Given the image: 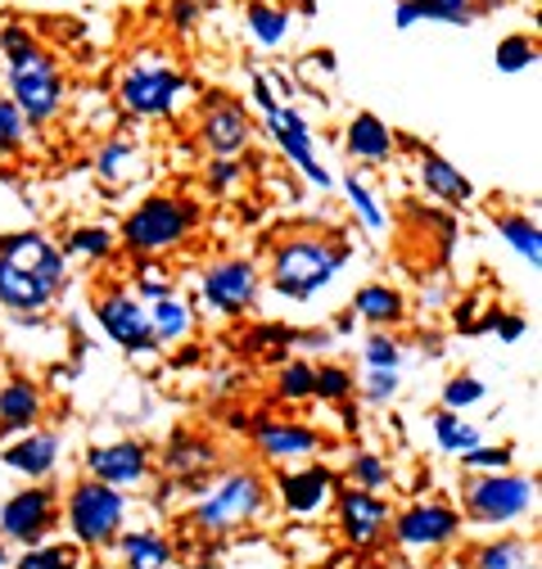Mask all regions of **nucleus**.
I'll list each match as a JSON object with an SVG mask.
<instances>
[{
	"mask_svg": "<svg viewBox=\"0 0 542 569\" xmlns=\"http://www.w3.org/2000/svg\"><path fill=\"white\" fill-rule=\"evenodd\" d=\"M353 393V371L349 367H339V362H325L317 367V380H312V398L321 402H344Z\"/></svg>",
	"mask_w": 542,
	"mask_h": 569,
	"instance_id": "41",
	"label": "nucleus"
},
{
	"mask_svg": "<svg viewBox=\"0 0 542 569\" xmlns=\"http://www.w3.org/2000/svg\"><path fill=\"white\" fill-rule=\"evenodd\" d=\"M398 393V371H371L367 376V402H389Z\"/></svg>",
	"mask_w": 542,
	"mask_h": 569,
	"instance_id": "48",
	"label": "nucleus"
},
{
	"mask_svg": "<svg viewBox=\"0 0 542 569\" xmlns=\"http://www.w3.org/2000/svg\"><path fill=\"white\" fill-rule=\"evenodd\" d=\"M253 443L267 461H303V457L321 452V435L312 430V425H299V420H258Z\"/></svg>",
	"mask_w": 542,
	"mask_h": 569,
	"instance_id": "19",
	"label": "nucleus"
},
{
	"mask_svg": "<svg viewBox=\"0 0 542 569\" xmlns=\"http://www.w3.org/2000/svg\"><path fill=\"white\" fill-rule=\"evenodd\" d=\"M434 443L448 457H465V452H474L484 443V435H480V425H470L461 411H439L434 416Z\"/></svg>",
	"mask_w": 542,
	"mask_h": 569,
	"instance_id": "31",
	"label": "nucleus"
},
{
	"mask_svg": "<svg viewBox=\"0 0 542 569\" xmlns=\"http://www.w3.org/2000/svg\"><path fill=\"white\" fill-rule=\"evenodd\" d=\"M334 516H339V533L358 556H375L380 547H389V525H393V507L380 492H362V488H344L334 497Z\"/></svg>",
	"mask_w": 542,
	"mask_h": 569,
	"instance_id": "10",
	"label": "nucleus"
},
{
	"mask_svg": "<svg viewBox=\"0 0 542 569\" xmlns=\"http://www.w3.org/2000/svg\"><path fill=\"white\" fill-rule=\"evenodd\" d=\"M37 46H41V37L28 23H0V54H6V63L28 54V50H37Z\"/></svg>",
	"mask_w": 542,
	"mask_h": 569,
	"instance_id": "47",
	"label": "nucleus"
},
{
	"mask_svg": "<svg viewBox=\"0 0 542 569\" xmlns=\"http://www.w3.org/2000/svg\"><path fill=\"white\" fill-rule=\"evenodd\" d=\"M63 520L82 547H109V542H118V533L127 525V492H118L100 479H82L68 492Z\"/></svg>",
	"mask_w": 542,
	"mask_h": 569,
	"instance_id": "6",
	"label": "nucleus"
},
{
	"mask_svg": "<svg viewBox=\"0 0 542 569\" xmlns=\"http://www.w3.org/2000/svg\"><path fill=\"white\" fill-rule=\"evenodd\" d=\"M384 569H430V565H384Z\"/></svg>",
	"mask_w": 542,
	"mask_h": 569,
	"instance_id": "55",
	"label": "nucleus"
},
{
	"mask_svg": "<svg viewBox=\"0 0 542 569\" xmlns=\"http://www.w3.org/2000/svg\"><path fill=\"white\" fill-rule=\"evenodd\" d=\"M353 249L339 244L330 236H290L271 249V267H267V284L290 303H312L325 284L349 267Z\"/></svg>",
	"mask_w": 542,
	"mask_h": 569,
	"instance_id": "1",
	"label": "nucleus"
},
{
	"mask_svg": "<svg viewBox=\"0 0 542 569\" xmlns=\"http://www.w3.org/2000/svg\"><path fill=\"white\" fill-rule=\"evenodd\" d=\"M54 516H59V497L46 483H32L0 507V533H6L10 542H19V547H37L50 533Z\"/></svg>",
	"mask_w": 542,
	"mask_h": 569,
	"instance_id": "13",
	"label": "nucleus"
},
{
	"mask_svg": "<svg viewBox=\"0 0 542 569\" xmlns=\"http://www.w3.org/2000/svg\"><path fill=\"white\" fill-rule=\"evenodd\" d=\"M59 457H63V439L50 435V430H28L19 435V443L6 448V466L28 475V479H46L59 470Z\"/></svg>",
	"mask_w": 542,
	"mask_h": 569,
	"instance_id": "21",
	"label": "nucleus"
},
{
	"mask_svg": "<svg viewBox=\"0 0 542 569\" xmlns=\"http://www.w3.org/2000/svg\"><path fill=\"white\" fill-rule=\"evenodd\" d=\"M349 569H384V565H380V560H375V556H362V560H353V565H349Z\"/></svg>",
	"mask_w": 542,
	"mask_h": 569,
	"instance_id": "54",
	"label": "nucleus"
},
{
	"mask_svg": "<svg viewBox=\"0 0 542 569\" xmlns=\"http://www.w3.org/2000/svg\"><path fill=\"white\" fill-rule=\"evenodd\" d=\"M461 525H465L461 511L448 502H412L406 511L393 516L389 542H398L402 551H439V547L456 542Z\"/></svg>",
	"mask_w": 542,
	"mask_h": 569,
	"instance_id": "11",
	"label": "nucleus"
},
{
	"mask_svg": "<svg viewBox=\"0 0 542 569\" xmlns=\"http://www.w3.org/2000/svg\"><path fill=\"white\" fill-rule=\"evenodd\" d=\"M344 154L353 159V163H367V168H375V163H389L393 154H398V131L380 118V113H353L349 118V127H344Z\"/></svg>",
	"mask_w": 542,
	"mask_h": 569,
	"instance_id": "20",
	"label": "nucleus"
},
{
	"mask_svg": "<svg viewBox=\"0 0 542 569\" xmlns=\"http://www.w3.org/2000/svg\"><path fill=\"white\" fill-rule=\"evenodd\" d=\"M493 330H498V339H502V343H515V339H524L529 321H524L520 312H498V317H493Z\"/></svg>",
	"mask_w": 542,
	"mask_h": 569,
	"instance_id": "49",
	"label": "nucleus"
},
{
	"mask_svg": "<svg viewBox=\"0 0 542 569\" xmlns=\"http://www.w3.org/2000/svg\"><path fill=\"white\" fill-rule=\"evenodd\" d=\"M533 63H538V41L529 32H511L493 50V68H498V73H524V68H533Z\"/></svg>",
	"mask_w": 542,
	"mask_h": 569,
	"instance_id": "36",
	"label": "nucleus"
},
{
	"mask_svg": "<svg viewBox=\"0 0 542 569\" xmlns=\"http://www.w3.org/2000/svg\"><path fill=\"white\" fill-rule=\"evenodd\" d=\"M344 194H349V203H353V212H358V222H362L367 231H384V227H389L384 208H380L375 190L362 181V172H344Z\"/></svg>",
	"mask_w": 542,
	"mask_h": 569,
	"instance_id": "35",
	"label": "nucleus"
},
{
	"mask_svg": "<svg viewBox=\"0 0 542 569\" xmlns=\"http://www.w3.org/2000/svg\"><path fill=\"white\" fill-rule=\"evenodd\" d=\"M32 122L19 113V104L10 96H0V159H19L28 150Z\"/></svg>",
	"mask_w": 542,
	"mask_h": 569,
	"instance_id": "34",
	"label": "nucleus"
},
{
	"mask_svg": "<svg viewBox=\"0 0 542 569\" xmlns=\"http://www.w3.org/2000/svg\"><path fill=\"white\" fill-rule=\"evenodd\" d=\"M465 461V470L470 475H502V470H511L515 466V448H506V443H498V448H474V452H465L461 457Z\"/></svg>",
	"mask_w": 542,
	"mask_h": 569,
	"instance_id": "45",
	"label": "nucleus"
},
{
	"mask_svg": "<svg viewBox=\"0 0 542 569\" xmlns=\"http://www.w3.org/2000/svg\"><path fill=\"white\" fill-rule=\"evenodd\" d=\"M63 258H87V262H104V258H113V249H118V240H113V231L109 227H73L63 236Z\"/></svg>",
	"mask_w": 542,
	"mask_h": 569,
	"instance_id": "32",
	"label": "nucleus"
},
{
	"mask_svg": "<svg viewBox=\"0 0 542 569\" xmlns=\"http://www.w3.org/2000/svg\"><path fill=\"white\" fill-rule=\"evenodd\" d=\"M262 511H267V479L258 470H235L199 497L190 520L209 533H235L249 529Z\"/></svg>",
	"mask_w": 542,
	"mask_h": 569,
	"instance_id": "5",
	"label": "nucleus"
},
{
	"mask_svg": "<svg viewBox=\"0 0 542 569\" xmlns=\"http://www.w3.org/2000/svg\"><path fill=\"white\" fill-rule=\"evenodd\" d=\"M118 556L127 569H172V542L154 529L118 533Z\"/></svg>",
	"mask_w": 542,
	"mask_h": 569,
	"instance_id": "26",
	"label": "nucleus"
},
{
	"mask_svg": "<svg viewBox=\"0 0 542 569\" xmlns=\"http://www.w3.org/2000/svg\"><path fill=\"white\" fill-rule=\"evenodd\" d=\"M465 516L480 525H515L538 507V479L533 475H470L465 479Z\"/></svg>",
	"mask_w": 542,
	"mask_h": 569,
	"instance_id": "7",
	"label": "nucleus"
},
{
	"mask_svg": "<svg viewBox=\"0 0 542 569\" xmlns=\"http://www.w3.org/2000/svg\"><path fill=\"white\" fill-rule=\"evenodd\" d=\"M353 330H358V317H349V312H344V317H334V335H339V339H349Z\"/></svg>",
	"mask_w": 542,
	"mask_h": 569,
	"instance_id": "53",
	"label": "nucleus"
},
{
	"mask_svg": "<svg viewBox=\"0 0 542 569\" xmlns=\"http://www.w3.org/2000/svg\"><path fill=\"white\" fill-rule=\"evenodd\" d=\"M406 6H416L421 23H452V28H470L474 14H480V6L474 0H406Z\"/></svg>",
	"mask_w": 542,
	"mask_h": 569,
	"instance_id": "37",
	"label": "nucleus"
},
{
	"mask_svg": "<svg viewBox=\"0 0 542 569\" xmlns=\"http://www.w3.org/2000/svg\"><path fill=\"white\" fill-rule=\"evenodd\" d=\"M402 312H406V303H402V295L393 290V284H384V280L358 284V295H353V317L358 321H371L375 330H389V326L402 321Z\"/></svg>",
	"mask_w": 542,
	"mask_h": 569,
	"instance_id": "24",
	"label": "nucleus"
},
{
	"mask_svg": "<svg viewBox=\"0 0 542 569\" xmlns=\"http://www.w3.org/2000/svg\"><path fill=\"white\" fill-rule=\"evenodd\" d=\"M312 380H317V367L303 362V358H290V362L277 371V398H285V402H308V398H312Z\"/></svg>",
	"mask_w": 542,
	"mask_h": 569,
	"instance_id": "39",
	"label": "nucleus"
},
{
	"mask_svg": "<svg viewBox=\"0 0 542 569\" xmlns=\"http://www.w3.org/2000/svg\"><path fill=\"white\" fill-rule=\"evenodd\" d=\"M267 6H285V0H267Z\"/></svg>",
	"mask_w": 542,
	"mask_h": 569,
	"instance_id": "57",
	"label": "nucleus"
},
{
	"mask_svg": "<svg viewBox=\"0 0 542 569\" xmlns=\"http://www.w3.org/2000/svg\"><path fill=\"white\" fill-rule=\"evenodd\" d=\"M258 295H262V276H258V267L249 258H218L199 276V299L209 303L218 317L253 312Z\"/></svg>",
	"mask_w": 542,
	"mask_h": 569,
	"instance_id": "9",
	"label": "nucleus"
},
{
	"mask_svg": "<svg viewBox=\"0 0 542 569\" xmlns=\"http://www.w3.org/2000/svg\"><path fill=\"white\" fill-rule=\"evenodd\" d=\"M6 560H10V556H6V547H0V569H6Z\"/></svg>",
	"mask_w": 542,
	"mask_h": 569,
	"instance_id": "56",
	"label": "nucleus"
},
{
	"mask_svg": "<svg viewBox=\"0 0 542 569\" xmlns=\"http://www.w3.org/2000/svg\"><path fill=\"white\" fill-rule=\"evenodd\" d=\"M0 262H10L19 271H28L32 280H41L50 295H59V284L68 276V258L63 249L41 236V231H10V236H0Z\"/></svg>",
	"mask_w": 542,
	"mask_h": 569,
	"instance_id": "12",
	"label": "nucleus"
},
{
	"mask_svg": "<svg viewBox=\"0 0 542 569\" xmlns=\"http://www.w3.org/2000/svg\"><path fill=\"white\" fill-rule=\"evenodd\" d=\"M199 6H203V0H177V6H172V23H177L181 32H190V23H194Z\"/></svg>",
	"mask_w": 542,
	"mask_h": 569,
	"instance_id": "50",
	"label": "nucleus"
},
{
	"mask_svg": "<svg viewBox=\"0 0 542 569\" xmlns=\"http://www.w3.org/2000/svg\"><path fill=\"white\" fill-rule=\"evenodd\" d=\"M253 140V118L235 100H209V109L199 113V146L213 159H244Z\"/></svg>",
	"mask_w": 542,
	"mask_h": 569,
	"instance_id": "15",
	"label": "nucleus"
},
{
	"mask_svg": "<svg viewBox=\"0 0 542 569\" xmlns=\"http://www.w3.org/2000/svg\"><path fill=\"white\" fill-rule=\"evenodd\" d=\"M533 565H538V556L520 538H498V542L480 547V556H474V569H533Z\"/></svg>",
	"mask_w": 542,
	"mask_h": 569,
	"instance_id": "33",
	"label": "nucleus"
},
{
	"mask_svg": "<svg viewBox=\"0 0 542 569\" xmlns=\"http://www.w3.org/2000/svg\"><path fill=\"white\" fill-rule=\"evenodd\" d=\"M484 380L480 376H452L448 385H443V411H465V407H474V402H484Z\"/></svg>",
	"mask_w": 542,
	"mask_h": 569,
	"instance_id": "44",
	"label": "nucleus"
},
{
	"mask_svg": "<svg viewBox=\"0 0 542 569\" xmlns=\"http://www.w3.org/2000/svg\"><path fill=\"white\" fill-rule=\"evenodd\" d=\"M203 181H209V190L227 194L244 181V159H209V168H203Z\"/></svg>",
	"mask_w": 542,
	"mask_h": 569,
	"instance_id": "46",
	"label": "nucleus"
},
{
	"mask_svg": "<svg viewBox=\"0 0 542 569\" xmlns=\"http://www.w3.org/2000/svg\"><path fill=\"white\" fill-rule=\"evenodd\" d=\"M150 330H154V343L159 348H177L194 330V312L177 295L172 299H159V303H150Z\"/></svg>",
	"mask_w": 542,
	"mask_h": 569,
	"instance_id": "29",
	"label": "nucleus"
},
{
	"mask_svg": "<svg viewBox=\"0 0 542 569\" xmlns=\"http://www.w3.org/2000/svg\"><path fill=\"white\" fill-rule=\"evenodd\" d=\"M213 466H218V448L203 439V435L181 430V435H172V443L163 448V470H168V475L190 479V475H209Z\"/></svg>",
	"mask_w": 542,
	"mask_h": 569,
	"instance_id": "25",
	"label": "nucleus"
},
{
	"mask_svg": "<svg viewBox=\"0 0 542 569\" xmlns=\"http://www.w3.org/2000/svg\"><path fill=\"white\" fill-rule=\"evenodd\" d=\"M498 236L529 262V267H538L542 262V231H538V222L529 218V212H498Z\"/></svg>",
	"mask_w": 542,
	"mask_h": 569,
	"instance_id": "30",
	"label": "nucleus"
},
{
	"mask_svg": "<svg viewBox=\"0 0 542 569\" xmlns=\"http://www.w3.org/2000/svg\"><path fill=\"white\" fill-rule=\"evenodd\" d=\"M277 492H281V507L290 516H321L334 502V475L330 466H290L277 475Z\"/></svg>",
	"mask_w": 542,
	"mask_h": 569,
	"instance_id": "16",
	"label": "nucleus"
},
{
	"mask_svg": "<svg viewBox=\"0 0 542 569\" xmlns=\"http://www.w3.org/2000/svg\"><path fill=\"white\" fill-rule=\"evenodd\" d=\"M416 23H421L416 6H406V0H398V6H393V28H416Z\"/></svg>",
	"mask_w": 542,
	"mask_h": 569,
	"instance_id": "51",
	"label": "nucleus"
},
{
	"mask_svg": "<svg viewBox=\"0 0 542 569\" xmlns=\"http://www.w3.org/2000/svg\"><path fill=\"white\" fill-rule=\"evenodd\" d=\"M54 303V295L46 290L41 280H32L28 271L0 262V308H10L14 317H37Z\"/></svg>",
	"mask_w": 542,
	"mask_h": 569,
	"instance_id": "23",
	"label": "nucleus"
},
{
	"mask_svg": "<svg viewBox=\"0 0 542 569\" xmlns=\"http://www.w3.org/2000/svg\"><path fill=\"white\" fill-rule=\"evenodd\" d=\"M406 150L416 154V177H421V186L439 199V203H452V208H465L470 199H474V181L456 168V163H448L439 150H430V146H416V140H406Z\"/></svg>",
	"mask_w": 542,
	"mask_h": 569,
	"instance_id": "18",
	"label": "nucleus"
},
{
	"mask_svg": "<svg viewBox=\"0 0 542 569\" xmlns=\"http://www.w3.org/2000/svg\"><path fill=\"white\" fill-rule=\"evenodd\" d=\"M294 343H303V348H330V335L325 330H303V335H294Z\"/></svg>",
	"mask_w": 542,
	"mask_h": 569,
	"instance_id": "52",
	"label": "nucleus"
},
{
	"mask_svg": "<svg viewBox=\"0 0 542 569\" xmlns=\"http://www.w3.org/2000/svg\"><path fill=\"white\" fill-rule=\"evenodd\" d=\"M136 299H150V303H159V299H172L177 295V284H172V271H163V262H136Z\"/></svg>",
	"mask_w": 542,
	"mask_h": 569,
	"instance_id": "40",
	"label": "nucleus"
},
{
	"mask_svg": "<svg viewBox=\"0 0 542 569\" xmlns=\"http://www.w3.org/2000/svg\"><path fill=\"white\" fill-rule=\"evenodd\" d=\"M393 479L389 461L375 457V452H353L349 457V488H362V492H384Z\"/></svg>",
	"mask_w": 542,
	"mask_h": 569,
	"instance_id": "38",
	"label": "nucleus"
},
{
	"mask_svg": "<svg viewBox=\"0 0 542 569\" xmlns=\"http://www.w3.org/2000/svg\"><path fill=\"white\" fill-rule=\"evenodd\" d=\"M46 411V398L32 380H10L0 389V435H28Z\"/></svg>",
	"mask_w": 542,
	"mask_h": 569,
	"instance_id": "22",
	"label": "nucleus"
},
{
	"mask_svg": "<svg viewBox=\"0 0 542 569\" xmlns=\"http://www.w3.org/2000/svg\"><path fill=\"white\" fill-rule=\"evenodd\" d=\"M96 177L109 186V190H122V186H136L150 177V150L141 140L131 136H104L100 150H96Z\"/></svg>",
	"mask_w": 542,
	"mask_h": 569,
	"instance_id": "17",
	"label": "nucleus"
},
{
	"mask_svg": "<svg viewBox=\"0 0 542 569\" xmlns=\"http://www.w3.org/2000/svg\"><path fill=\"white\" fill-rule=\"evenodd\" d=\"M362 358H367V371H398L402 367V343L389 330H371Z\"/></svg>",
	"mask_w": 542,
	"mask_h": 569,
	"instance_id": "42",
	"label": "nucleus"
},
{
	"mask_svg": "<svg viewBox=\"0 0 542 569\" xmlns=\"http://www.w3.org/2000/svg\"><path fill=\"white\" fill-rule=\"evenodd\" d=\"M244 23H249V32H253V41L258 46H267V50H277V46H285V37H290V10L285 6H267V0H249L244 6Z\"/></svg>",
	"mask_w": 542,
	"mask_h": 569,
	"instance_id": "28",
	"label": "nucleus"
},
{
	"mask_svg": "<svg viewBox=\"0 0 542 569\" xmlns=\"http://www.w3.org/2000/svg\"><path fill=\"white\" fill-rule=\"evenodd\" d=\"M199 227V203L181 194H150L122 218V249L136 262H163Z\"/></svg>",
	"mask_w": 542,
	"mask_h": 569,
	"instance_id": "2",
	"label": "nucleus"
},
{
	"mask_svg": "<svg viewBox=\"0 0 542 569\" xmlns=\"http://www.w3.org/2000/svg\"><path fill=\"white\" fill-rule=\"evenodd\" d=\"M190 96L185 73L163 59V54H141V59H127L122 73H118V109L131 118H177L181 104Z\"/></svg>",
	"mask_w": 542,
	"mask_h": 569,
	"instance_id": "3",
	"label": "nucleus"
},
{
	"mask_svg": "<svg viewBox=\"0 0 542 569\" xmlns=\"http://www.w3.org/2000/svg\"><path fill=\"white\" fill-rule=\"evenodd\" d=\"M154 466H150V448L136 443V439H118V443H100L87 452V479H100L118 492H131L150 483Z\"/></svg>",
	"mask_w": 542,
	"mask_h": 569,
	"instance_id": "14",
	"label": "nucleus"
},
{
	"mask_svg": "<svg viewBox=\"0 0 542 569\" xmlns=\"http://www.w3.org/2000/svg\"><path fill=\"white\" fill-rule=\"evenodd\" d=\"M96 321L122 352H131V358H154L159 352L154 330H150V308L131 290H122V284H104L96 295Z\"/></svg>",
	"mask_w": 542,
	"mask_h": 569,
	"instance_id": "8",
	"label": "nucleus"
},
{
	"mask_svg": "<svg viewBox=\"0 0 542 569\" xmlns=\"http://www.w3.org/2000/svg\"><path fill=\"white\" fill-rule=\"evenodd\" d=\"M6 96L32 127H50L68 109V78L50 46H37L6 63Z\"/></svg>",
	"mask_w": 542,
	"mask_h": 569,
	"instance_id": "4",
	"label": "nucleus"
},
{
	"mask_svg": "<svg viewBox=\"0 0 542 569\" xmlns=\"http://www.w3.org/2000/svg\"><path fill=\"white\" fill-rule=\"evenodd\" d=\"M19 569H78V551L59 542H37L28 556H19Z\"/></svg>",
	"mask_w": 542,
	"mask_h": 569,
	"instance_id": "43",
	"label": "nucleus"
},
{
	"mask_svg": "<svg viewBox=\"0 0 542 569\" xmlns=\"http://www.w3.org/2000/svg\"><path fill=\"white\" fill-rule=\"evenodd\" d=\"M271 140H277V150H281L317 190H330V186H334V177L325 172V163H321L317 150H312V131H271Z\"/></svg>",
	"mask_w": 542,
	"mask_h": 569,
	"instance_id": "27",
	"label": "nucleus"
}]
</instances>
